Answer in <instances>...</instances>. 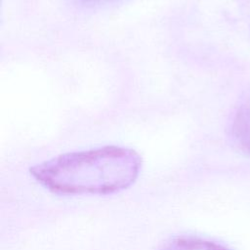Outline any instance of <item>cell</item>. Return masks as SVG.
Segmentation results:
<instances>
[{"label":"cell","mask_w":250,"mask_h":250,"mask_svg":"<svg viewBox=\"0 0 250 250\" xmlns=\"http://www.w3.org/2000/svg\"><path fill=\"white\" fill-rule=\"evenodd\" d=\"M141 168L142 158L134 149L106 146L63 153L29 171L51 192L74 195L122 191L136 182Z\"/></svg>","instance_id":"1"},{"label":"cell","mask_w":250,"mask_h":250,"mask_svg":"<svg viewBox=\"0 0 250 250\" xmlns=\"http://www.w3.org/2000/svg\"><path fill=\"white\" fill-rule=\"evenodd\" d=\"M158 250H229L212 240L195 235H176L167 239Z\"/></svg>","instance_id":"3"},{"label":"cell","mask_w":250,"mask_h":250,"mask_svg":"<svg viewBox=\"0 0 250 250\" xmlns=\"http://www.w3.org/2000/svg\"><path fill=\"white\" fill-rule=\"evenodd\" d=\"M84 2L88 3H101V2H106V1H111V0H82Z\"/></svg>","instance_id":"4"},{"label":"cell","mask_w":250,"mask_h":250,"mask_svg":"<svg viewBox=\"0 0 250 250\" xmlns=\"http://www.w3.org/2000/svg\"><path fill=\"white\" fill-rule=\"evenodd\" d=\"M231 135L238 147L250 155V92L242 100L235 112Z\"/></svg>","instance_id":"2"}]
</instances>
